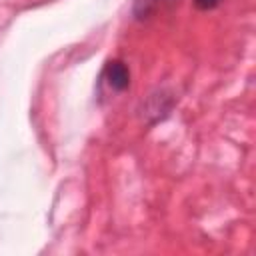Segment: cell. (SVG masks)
Instances as JSON below:
<instances>
[{
	"label": "cell",
	"instance_id": "obj_1",
	"mask_svg": "<svg viewBox=\"0 0 256 256\" xmlns=\"http://www.w3.org/2000/svg\"><path fill=\"white\" fill-rule=\"evenodd\" d=\"M102 82L112 90V92H122L130 84V70L124 62L120 60H108L104 70H102Z\"/></svg>",
	"mask_w": 256,
	"mask_h": 256
},
{
	"label": "cell",
	"instance_id": "obj_3",
	"mask_svg": "<svg viewBox=\"0 0 256 256\" xmlns=\"http://www.w3.org/2000/svg\"><path fill=\"white\" fill-rule=\"evenodd\" d=\"M194 4L200 8V10H212L220 4V0H194Z\"/></svg>",
	"mask_w": 256,
	"mask_h": 256
},
{
	"label": "cell",
	"instance_id": "obj_2",
	"mask_svg": "<svg viewBox=\"0 0 256 256\" xmlns=\"http://www.w3.org/2000/svg\"><path fill=\"white\" fill-rule=\"evenodd\" d=\"M168 2H172V0H136V4H134V16L136 18H146L152 12H156L162 4H168Z\"/></svg>",
	"mask_w": 256,
	"mask_h": 256
}]
</instances>
